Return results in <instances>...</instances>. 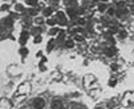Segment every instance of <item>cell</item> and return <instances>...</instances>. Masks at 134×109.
<instances>
[{
  "instance_id": "d4e9b609",
  "label": "cell",
  "mask_w": 134,
  "mask_h": 109,
  "mask_svg": "<svg viewBox=\"0 0 134 109\" xmlns=\"http://www.w3.org/2000/svg\"><path fill=\"white\" fill-rule=\"evenodd\" d=\"M52 47H55V40H54V39H51V40L48 42V46H47V51H51V50H52Z\"/></svg>"
},
{
  "instance_id": "9c48e42d",
  "label": "cell",
  "mask_w": 134,
  "mask_h": 109,
  "mask_svg": "<svg viewBox=\"0 0 134 109\" xmlns=\"http://www.w3.org/2000/svg\"><path fill=\"white\" fill-rule=\"evenodd\" d=\"M30 32H31L32 35H35V37H36V35H40V34H42L43 30H42V27H40V26H35V27H32V28H31V31H30Z\"/></svg>"
},
{
  "instance_id": "52a82bcc",
  "label": "cell",
  "mask_w": 134,
  "mask_h": 109,
  "mask_svg": "<svg viewBox=\"0 0 134 109\" xmlns=\"http://www.w3.org/2000/svg\"><path fill=\"white\" fill-rule=\"evenodd\" d=\"M2 22H3V26H4V27H12V24H14V19L11 18V16L4 18Z\"/></svg>"
},
{
  "instance_id": "ffe728a7",
  "label": "cell",
  "mask_w": 134,
  "mask_h": 109,
  "mask_svg": "<svg viewBox=\"0 0 134 109\" xmlns=\"http://www.w3.org/2000/svg\"><path fill=\"white\" fill-rule=\"evenodd\" d=\"M64 45H66L67 49H71V47H74V45H75V40H74V39H67V40L64 42Z\"/></svg>"
},
{
  "instance_id": "1f68e13d",
  "label": "cell",
  "mask_w": 134,
  "mask_h": 109,
  "mask_svg": "<svg viewBox=\"0 0 134 109\" xmlns=\"http://www.w3.org/2000/svg\"><path fill=\"white\" fill-rule=\"evenodd\" d=\"M117 69H118V66H117L115 63H113V65H111V70H117Z\"/></svg>"
},
{
  "instance_id": "83f0119b",
  "label": "cell",
  "mask_w": 134,
  "mask_h": 109,
  "mask_svg": "<svg viewBox=\"0 0 134 109\" xmlns=\"http://www.w3.org/2000/svg\"><path fill=\"white\" fill-rule=\"evenodd\" d=\"M109 85L111 86V88H113V86H115V85H117V78H111V80L109 81Z\"/></svg>"
},
{
  "instance_id": "44dd1931",
  "label": "cell",
  "mask_w": 134,
  "mask_h": 109,
  "mask_svg": "<svg viewBox=\"0 0 134 109\" xmlns=\"http://www.w3.org/2000/svg\"><path fill=\"white\" fill-rule=\"evenodd\" d=\"M19 54L21 57H27L28 55V49L24 46V47H20V50H19Z\"/></svg>"
},
{
  "instance_id": "cb8c5ba5",
  "label": "cell",
  "mask_w": 134,
  "mask_h": 109,
  "mask_svg": "<svg viewBox=\"0 0 134 109\" xmlns=\"http://www.w3.org/2000/svg\"><path fill=\"white\" fill-rule=\"evenodd\" d=\"M106 12H107V14H109L110 16H113V15H114V14L117 12V9H115L114 7H109V8H107V11H106Z\"/></svg>"
},
{
  "instance_id": "2e32d148",
  "label": "cell",
  "mask_w": 134,
  "mask_h": 109,
  "mask_svg": "<svg viewBox=\"0 0 134 109\" xmlns=\"http://www.w3.org/2000/svg\"><path fill=\"white\" fill-rule=\"evenodd\" d=\"M24 6L23 4H21V3H16L15 4V12H21V14H23L24 12Z\"/></svg>"
},
{
  "instance_id": "7402d4cb",
  "label": "cell",
  "mask_w": 134,
  "mask_h": 109,
  "mask_svg": "<svg viewBox=\"0 0 134 109\" xmlns=\"http://www.w3.org/2000/svg\"><path fill=\"white\" fill-rule=\"evenodd\" d=\"M114 53H115V49L113 47H109V49H106V54H107V57H113L114 55Z\"/></svg>"
},
{
  "instance_id": "4316f807",
  "label": "cell",
  "mask_w": 134,
  "mask_h": 109,
  "mask_svg": "<svg viewBox=\"0 0 134 109\" xmlns=\"http://www.w3.org/2000/svg\"><path fill=\"white\" fill-rule=\"evenodd\" d=\"M39 70H40V71H46V70H47V66H46V65H44L43 62H40V65H39Z\"/></svg>"
},
{
  "instance_id": "9a60e30c",
  "label": "cell",
  "mask_w": 134,
  "mask_h": 109,
  "mask_svg": "<svg viewBox=\"0 0 134 109\" xmlns=\"http://www.w3.org/2000/svg\"><path fill=\"white\" fill-rule=\"evenodd\" d=\"M51 15H52V8L51 7H46L43 9V16L44 18H50Z\"/></svg>"
},
{
  "instance_id": "3957f363",
  "label": "cell",
  "mask_w": 134,
  "mask_h": 109,
  "mask_svg": "<svg viewBox=\"0 0 134 109\" xmlns=\"http://www.w3.org/2000/svg\"><path fill=\"white\" fill-rule=\"evenodd\" d=\"M32 106L35 109H43L46 106V101H44V98H42V97H36V98H34V101H32Z\"/></svg>"
},
{
  "instance_id": "30bf717a",
  "label": "cell",
  "mask_w": 134,
  "mask_h": 109,
  "mask_svg": "<svg viewBox=\"0 0 134 109\" xmlns=\"http://www.w3.org/2000/svg\"><path fill=\"white\" fill-rule=\"evenodd\" d=\"M95 81V78H94V75H91V74H88V75H86L85 77V80H83V84L86 85V86H88L90 84H93Z\"/></svg>"
},
{
  "instance_id": "5b68a950",
  "label": "cell",
  "mask_w": 134,
  "mask_h": 109,
  "mask_svg": "<svg viewBox=\"0 0 134 109\" xmlns=\"http://www.w3.org/2000/svg\"><path fill=\"white\" fill-rule=\"evenodd\" d=\"M131 102H134V92H129V93L125 94V101H124V104L127 105V104H131Z\"/></svg>"
},
{
  "instance_id": "7a4b0ae2",
  "label": "cell",
  "mask_w": 134,
  "mask_h": 109,
  "mask_svg": "<svg viewBox=\"0 0 134 109\" xmlns=\"http://www.w3.org/2000/svg\"><path fill=\"white\" fill-rule=\"evenodd\" d=\"M30 92V84L28 82H24V84H21V85H19V88H18V90H16V96H26L27 93Z\"/></svg>"
},
{
  "instance_id": "8992f818",
  "label": "cell",
  "mask_w": 134,
  "mask_h": 109,
  "mask_svg": "<svg viewBox=\"0 0 134 109\" xmlns=\"http://www.w3.org/2000/svg\"><path fill=\"white\" fill-rule=\"evenodd\" d=\"M51 108L52 109H64V105L60 100H52L51 101Z\"/></svg>"
},
{
  "instance_id": "7c38bea8",
  "label": "cell",
  "mask_w": 134,
  "mask_h": 109,
  "mask_svg": "<svg viewBox=\"0 0 134 109\" xmlns=\"http://www.w3.org/2000/svg\"><path fill=\"white\" fill-rule=\"evenodd\" d=\"M59 32H60V28L59 27H51L50 31H48V35L50 37H58Z\"/></svg>"
},
{
  "instance_id": "e0dca14e",
  "label": "cell",
  "mask_w": 134,
  "mask_h": 109,
  "mask_svg": "<svg viewBox=\"0 0 134 109\" xmlns=\"http://www.w3.org/2000/svg\"><path fill=\"white\" fill-rule=\"evenodd\" d=\"M64 38H66V31L64 30H60V32H59L58 37H57V40L58 42H64Z\"/></svg>"
},
{
  "instance_id": "8fae6325",
  "label": "cell",
  "mask_w": 134,
  "mask_h": 109,
  "mask_svg": "<svg viewBox=\"0 0 134 109\" xmlns=\"http://www.w3.org/2000/svg\"><path fill=\"white\" fill-rule=\"evenodd\" d=\"M46 23L50 26V27H57V24H58V19L57 18H48L47 20H46Z\"/></svg>"
},
{
  "instance_id": "ba28073f",
  "label": "cell",
  "mask_w": 134,
  "mask_h": 109,
  "mask_svg": "<svg viewBox=\"0 0 134 109\" xmlns=\"http://www.w3.org/2000/svg\"><path fill=\"white\" fill-rule=\"evenodd\" d=\"M67 16L69 18H71V19H74L75 16H76V9L74 8V7H67Z\"/></svg>"
},
{
  "instance_id": "484cf974",
  "label": "cell",
  "mask_w": 134,
  "mask_h": 109,
  "mask_svg": "<svg viewBox=\"0 0 134 109\" xmlns=\"http://www.w3.org/2000/svg\"><path fill=\"white\" fill-rule=\"evenodd\" d=\"M43 40V37H42V34L40 35H36L35 38H34V43H36V45H38V43H40Z\"/></svg>"
},
{
  "instance_id": "d6986e66",
  "label": "cell",
  "mask_w": 134,
  "mask_h": 109,
  "mask_svg": "<svg viewBox=\"0 0 134 109\" xmlns=\"http://www.w3.org/2000/svg\"><path fill=\"white\" fill-rule=\"evenodd\" d=\"M74 40L75 42H83L85 40V37L82 35V32H78V34L74 35Z\"/></svg>"
},
{
  "instance_id": "4fadbf2b",
  "label": "cell",
  "mask_w": 134,
  "mask_h": 109,
  "mask_svg": "<svg viewBox=\"0 0 134 109\" xmlns=\"http://www.w3.org/2000/svg\"><path fill=\"white\" fill-rule=\"evenodd\" d=\"M34 23H35L36 26H42L43 23H46V20H44V16H36V18H34Z\"/></svg>"
},
{
  "instance_id": "d6a6232c",
  "label": "cell",
  "mask_w": 134,
  "mask_h": 109,
  "mask_svg": "<svg viewBox=\"0 0 134 109\" xmlns=\"http://www.w3.org/2000/svg\"><path fill=\"white\" fill-rule=\"evenodd\" d=\"M36 57H38V58H42V57H43V55H42V51H38V53H36Z\"/></svg>"
},
{
  "instance_id": "ac0fdd59",
  "label": "cell",
  "mask_w": 134,
  "mask_h": 109,
  "mask_svg": "<svg viewBox=\"0 0 134 109\" xmlns=\"http://www.w3.org/2000/svg\"><path fill=\"white\" fill-rule=\"evenodd\" d=\"M24 3L27 4V6H30L31 8H34V7H38V2H36V0H24Z\"/></svg>"
},
{
  "instance_id": "f1b7e54d",
  "label": "cell",
  "mask_w": 134,
  "mask_h": 109,
  "mask_svg": "<svg viewBox=\"0 0 134 109\" xmlns=\"http://www.w3.org/2000/svg\"><path fill=\"white\" fill-rule=\"evenodd\" d=\"M126 35H127V34H126V31H125V30H122V31L119 32V38H122V39L126 38Z\"/></svg>"
},
{
  "instance_id": "603a6c76",
  "label": "cell",
  "mask_w": 134,
  "mask_h": 109,
  "mask_svg": "<svg viewBox=\"0 0 134 109\" xmlns=\"http://www.w3.org/2000/svg\"><path fill=\"white\" fill-rule=\"evenodd\" d=\"M28 14H30L31 16H34V18H36V16H38V11L35 9V7H34V8H30V9H28Z\"/></svg>"
},
{
  "instance_id": "836d02e7",
  "label": "cell",
  "mask_w": 134,
  "mask_h": 109,
  "mask_svg": "<svg viewBox=\"0 0 134 109\" xmlns=\"http://www.w3.org/2000/svg\"><path fill=\"white\" fill-rule=\"evenodd\" d=\"M42 62L46 63V62H47V58H46V57H42Z\"/></svg>"
},
{
  "instance_id": "8d00e7d4",
  "label": "cell",
  "mask_w": 134,
  "mask_h": 109,
  "mask_svg": "<svg viewBox=\"0 0 134 109\" xmlns=\"http://www.w3.org/2000/svg\"><path fill=\"white\" fill-rule=\"evenodd\" d=\"M36 2H39V0H36Z\"/></svg>"
},
{
  "instance_id": "f546056e",
  "label": "cell",
  "mask_w": 134,
  "mask_h": 109,
  "mask_svg": "<svg viewBox=\"0 0 134 109\" xmlns=\"http://www.w3.org/2000/svg\"><path fill=\"white\" fill-rule=\"evenodd\" d=\"M78 24H79V26H85V20L83 19H78Z\"/></svg>"
},
{
  "instance_id": "277c9868",
  "label": "cell",
  "mask_w": 134,
  "mask_h": 109,
  "mask_svg": "<svg viewBox=\"0 0 134 109\" xmlns=\"http://www.w3.org/2000/svg\"><path fill=\"white\" fill-rule=\"evenodd\" d=\"M30 34L31 32H28V31H21V34H20V37H19V43H20V46L21 47H24L26 46V43H27V40H28V38H30Z\"/></svg>"
},
{
  "instance_id": "e575fe53",
  "label": "cell",
  "mask_w": 134,
  "mask_h": 109,
  "mask_svg": "<svg viewBox=\"0 0 134 109\" xmlns=\"http://www.w3.org/2000/svg\"><path fill=\"white\" fill-rule=\"evenodd\" d=\"M91 2H94V3H97V4H98V3L100 2V0H91Z\"/></svg>"
},
{
  "instance_id": "5bb4252c",
  "label": "cell",
  "mask_w": 134,
  "mask_h": 109,
  "mask_svg": "<svg viewBox=\"0 0 134 109\" xmlns=\"http://www.w3.org/2000/svg\"><path fill=\"white\" fill-rule=\"evenodd\" d=\"M107 8H109L107 3H103V2L98 3V11H99V12H105V11H107Z\"/></svg>"
},
{
  "instance_id": "74e56055",
  "label": "cell",
  "mask_w": 134,
  "mask_h": 109,
  "mask_svg": "<svg viewBox=\"0 0 134 109\" xmlns=\"http://www.w3.org/2000/svg\"><path fill=\"white\" fill-rule=\"evenodd\" d=\"M98 109H100V108H98Z\"/></svg>"
},
{
  "instance_id": "6da1fadb",
  "label": "cell",
  "mask_w": 134,
  "mask_h": 109,
  "mask_svg": "<svg viewBox=\"0 0 134 109\" xmlns=\"http://www.w3.org/2000/svg\"><path fill=\"white\" fill-rule=\"evenodd\" d=\"M55 18L58 19V24L59 26H67V23H69V20H67V14H64L63 11H57Z\"/></svg>"
},
{
  "instance_id": "d590c367",
  "label": "cell",
  "mask_w": 134,
  "mask_h": 109,
  "mask_svg": "<svg viewBox=\"0 0 134 109\" xmlns=\"http://www.w3.org/2000/svg\"><path fill=\"white\" fill-rule=\"evenodd\" d=\"M131 3H134V0H131Z\"/></svg>"
},
{
  "instance_id": "4dcf8cb0",
  "label": "cell",
  "mask_w": 134,
  "mask_h": 109,
  "mask_svg": "<svg viewBox=\"0 0 134 109\" xmlns=\"http://www.w3.org/2000/svg\"><path fill=\"white\" fill-rule=\"evenodd\" d=\"M7 9H8V6L7 4H3L2 6V11H7Z\"/></svg>"
}]
</instances>
